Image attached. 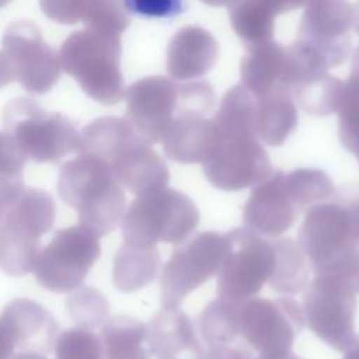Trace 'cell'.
Wrapping results in <instances>:
<instances>
[{
  "instance_id": "cell-7",
  "label": "cell",
  "mask_w": 359,
  "mask_h": 359,
  "mask_svg": "<svg viewBox=\"0 0 359 359\" xmlns=\"http://www.w3.org/2000/svg\"><path fill=\"white\" fill-rule=\"evenodd\" d=\"M3 123L22 154L36 163H53L79 149L80 132L74 122L46 111L32 98L18 97L7 102Z\"/></svg>"
},
{
  "instance_id": "cell-5",
  "label": "cell",
  "mask_w": 359,
  "mask_h": 359,
  "mask_svg": "<svg viewBox=\"0 0 359 359\" xmlns=\"http://www.w3.org/2000/svg\"><path fill=\"white\" fill-rule=\"evenodd\" d=\"M297 244L314 273L355 276L359 243L353 237L349 212L342 201L334 198L309 208L299 229Z\"/></svg>"
},
{
  "instance_id": "cell-13",
  "label": "cell",
  "mask_w": 359,
  "mask_h": 359,
  "mask_svg": "<svg viewBox=\"0 0 359 359\" xmlns=\"http://www.w3.org/2000/svg\"><path fill=\"white\" fill-rule=\"evenodd\" d=\"M4 53L14 81L34 95H43L57 83L62 65L59 53L45 42L35 22L20 20L10 24L1 38Z\"/></svg>"
},
{
  "instance_id": "cell-31",
  "label": "cell",
  "mask_w": 359,
  "mask_h": 359,
  "mask_svg": "<svg viewBox=\"0 0 359 359\" xmlns=\"http://www.w3.org/2000/svg\"><path fill=\"white\" fill-rule=\"evenodd\" d=\"M344 352H345L344 359H359V334H356L353 342Z\"/></svg>"
},
{
  "instance_id": "cell-2",
  "label": "cell",
  "mask_w": 359,
  "mask_h": 359,
  "mask_svg": "<svg viewBox=\"0 0 359 359\" xmlns=\"http://www.w3.org/2000/svg\"><path fill=\"white\" fill-rule=\"evenodd\" d=\"M57 192L77 212L80 226L98 238L114 231L126 210L123 188L109 165L95 156L79 154L66 161L59 171Z\"/></svg>"
},
{
  "instance_id": "cell-20",
  "label": "cell",
  "mask_w": 359,
  "mask_h": 359,
  "mask_svg": "<svg viewBox=\"0 0 359 359\" xmlns=\"http://www.w3.org/2000/svg\"><path fill=\"white\" fill-rule=\"evenodd\" d=\"M100 338L104 359H150L144 348L146 324L129 316L108 317L101 325Z\"/></svg>"
},
{
  "instance_id": "cell-30",
  "label": "cell",
  "mask_w": 359,
  "mask_h": 359,
  "mask_svg": "<svg viewBox=\"0 0 359 359\" xmlns=\"http://www.w3.org/2000/svg\"><path fill=\"white\" fill-rule=\"evenodd\" d=\"M13 81H14V76H13L11 67H10L4 53L0 50V88Z\"/></svg>"
},
{
  "instance_id": "cell-29",
  "label": "cell",
  "mask_w": 359,
  "mask_h": 359,
  "mask_svg": "<svg viewBox=\"0 0 359 359\" xmlns=\"http://www.w3.org/2000/svg\"><path fill=\"white\" fill-rule=\"evenodd\" d=\"M15 344L6 330V327L0 323V359H10L15 353Z\"/></svg>"
},
{
  "instance_id": "cell-22",
  "label": "cell",
  "mask_w": 359,
  "mask_h": 359,
  "mask_svg": "<svg viewBox=\"0 0 359 359\" xmlns=\"http://www.w3.org/2000/svg\"><path fill=\"white\" fill-rule=\"evenodd\" d=\"M238 307L226 299L208 303L198 316V331L208 346L229 345L238 335Z\"/></svg>"
},
{
  "instance_id": "cell-21",
  "label": "cell",
  "mask_w": 359,
  "mask_h": 359,
  "mask_svg": "<svg viewBox=\"0 0 359 359\" xmlns=\"http://www.w3.org/2000/svg\"><path fill=\"white\" fill-rule=\"evenodd\" d=\"M275 269L269 286L276 293L297 294L309 283L310 264L297 241L290 237H273Z\"/></svg>"
},
{
  "instance_id": "cell-16",
  "label": "cell",
  "mask_w": 359,
  "mask_h": 359,
  "mask_svg": "<svg viewBox=\"0 0 359 359\" xmlns=\"http://www.w3.org/2000/svg\"><path fill=\"white\" fill-rule=\"evenodd\" d=\"M146 344L157 359H203L196 327L178 307H163L146 325Z\"/></svg>"
},
{
  "instance_id": "cell-32",
  "label": "cell",
  "mask_w": 359,
  "mask_h": 359,
  "mask_svg": "<svg viewBox=\"0 0 359 359\" xmlns=\"http://www.w3.org/2000/svg\"><path fill=\"white\" fill-rule=\"evenodd\" d=\"M10 359H48V358L43 353H39V352L20 351V352H15Z\"/></svg>"
},
{
  "instance_id": "cell-35",
  "label": "cell",
  "mask_w": 359,
  "mask_h": 359,
  "mask_svg": "<svg viewBox=\"0 0 359 359\" xmlns=\"http://www.w3.org/2000/svg\"><path fill=\"white\" fill-rule=\"evenodd\" d=\"M11 0H0V7H4L6 4H8Z\"/></svg>"
},
{
  "instance_id": "cell-8",
  "label": "cell",
  "mask_w": 359,
  "mask_h": 359,
  "mask_svg": "<svg viewBox=\"0 0 359 359\" xmlns=\"http://www.w3.org/2000/svg\"><path fill=\"white\" fill-rule=\"evenodd\" d=\"M356 293L353 276L338 272L314 273L304 289V323L338 352L346 351L356 337Z\"/></svg>"
},
{
  "instance_id": "cell-26",
  "label": "cell",
  "mask_w": 359,
  "mask_h": 359,
  "mask_svg": "<svg viewBox=\"0 0 359 359\" xmlns=\"http://www.w3.org/2000/svg\"><path fill=\"white\" fill-rule=\"evenodd\" d=\"M125 10L143 18H174L184 8V0H122Z\"/></svg>"
},
{
  "instance_id": "cell-33",
  "label": "cell",
  "mask_w": 359,
  "mask_h": 359,
  "mask_svg": "<svg viewBox=\"0 0 359 359\" xmlns=\"http://www.w3.org/2000/svg\"><path fill=\"white\" fill-rule=\"evenodd\" d=\"M257 359H302V358L296 356V355L290 351V352L283 353V355H279V356H273V358H261V356H258Z\"/></svg>"
},
{
  "instance_id": "cell-27",
  "label": "cell",
  "mask_w": 359,
  "mask_h": 359,
  "mask_svg": "<svg viewBox=\"0 0 359 359\" xmlns=\"http://www.w3.org/2000/svg\"><path fill=\"white\" fill-rule=\"evenodd\" d=\"M203 359H251L245 352L230 345L209 346Z\"/></svg>"
},
{
  "instance_id": "cell-28",
  "label": "cell",
  "mask_w": 359,
  "mask_h": 359,
  "mask_svg": "<svg viewBox=\"0 0 359 359\" xmlns=\"http://www.w3.org/2000/svg\"><path fill=\"white\" fill-rule=\"evenodd\" d=\"M349 212V217H351V226H352V231H353V237L355 240L359 243V195H353L351 198H346L342 201Z\"/></svg>"
},
{
  "instance_id": "cell-24",
  "label": "cell",
  "mask_w": 359,
  "mask_h": 359,
  "mask_svg": "<svg viewBox=\"0 0 359 359\" xmlns=\"http://www.w3.org/2000/svg\"><path fill=\"white\" fill-rule=\"evenodd\" d=\"M53 348L56 359H104L101 338L90 328L76 327L62 331Z\"/></svg>"
},
{
  "instance_id": "cell-15",
  "label": "cell",
  "mask_w": 359,
  "mask_h": 359,
  "mask_svg": "<svg viewBox=\"0 0 359 359\" xmlns=\"http://www.w3.org/2000/svg\"><path fill=\"white\" fill-rule=\"evenodd\" d=\"M299 213L285 188V174L273 171L252 188L243 208V220L248 229L273 238L287 231Z\"/></svg>"
},
{
  "instance_id": "cell-4",
  "label": "cell",
  "mask_w": 359,
  "mask_h": 359,
  "mask_svg": "<svg viewBox=\"0 0 359 359\" xmlns=\"http://www.w3.org/2000/svg\"><path fill=\"white\" fill-rule=\"evenodd\" d=\"M119 38L97 29L72 32L62 43V70L94 101L112 105L122 97Z\"/></svg>"
},
{
  "instance_id": "cell-17",
  "label": "cell",
  "mask_w": 359,
  "mask_h": 359,
  "mask_svg": "<svg viewBox=\"0 0 359 359\" xmlns=\"http://www.w3.org/2000/svg\"><path fill=\"white\" fill-rule=\"evenodd\" d=\"M0 323L11 335L18 351L49 353L53 349L57 324L48 310L29 299H15L10 302L1 316Z\"/></svg>"
},
{
  "instance_id": "cell-19",
  "label": "cell",
  "mask_w": 359,
  "mask_h": 359,
  "mask_svg": "<svg viewBox=\"0 0 359 359\" xmlns=\"http://www.w3.org/2000/svg\"><path fill=\"white\" fill-rule=\"evenodd\" d=\"M161 268V257L157 245L142 247L125 243L114 258L112 280L121 292H136L151 283Z\"/></svg>"
},
{
  "instance_id": "cell-9",
  "label": "cell",
  "mask_w": 359,
  "mask_h": 359,
  "mask_svg": "<svg viewBox=\"0 0 359 359\" xmlns=\"http://www.w3.org/2000/svg\"><path fill=\"white\" fill-rule=\"evenodd\" d=\"M230 247L217 271V294L243 303L269 283L275 269L273 238L261 236L247 226L227 231Z\"/></svg>"
},
{
  "instance_id": "cell-14",
  "label": "cell",
  "mask_w": 359,
  "mask_h": 359,
  "mask_svg": "<svg viewBox=\"0 0 359 359\" xmlns=\"http://www.w3.org/2000/svg\"><path fill=\"white\" fill-rule=\"evenodd\" d=\"M206 180L222 191H240L266 180L272 165L261 147L244 140H234L212 150L203 161Z\"/></svg>"
},
{
  "instance_id": "cell-12",
  "label": "cell",
  "mask_w": 359,
  "mask_h": 359,
  "mask_svg": "<svg viewBox=\"0 0 359 359\" xmlns=\"http://www.w3.org/2000/svg\"><path fill=\"white\" fill-rule=\"evenodd\" d=\"M304 327L300 304L292 297H251L238 307V335L261 358H273L292 351Z\"/></svg>"
},
{
  "instance_id": "cell-3",
  "label": "cell",
  "mask_w": 359,
  "mask_h": 359,
  "mask_svg": "<svg viewBox=\"0 0 359 359\" xmlns=\"http://www.w3.org/2000/svg\"><path fill=\"white\" fill-rule=\"evenodd\" d=\"M199 210L181 191L164 187L136 195L121 220L125 243L151 247L180 244L196 229Z\"/></svg>"
},
{
  "instance_id": "cell-6",
  "label": "cell",
  "mask_w": 359,
  "mask_h": 359,
  "mask_svg": "<svg viewBox=\"0 0 359 359\" xmlns=\"http://www.w3.org/2000/svg\"><path fill=\"white\" fill-rule=\"evenodd\" d=\"M56 206L49 192L24 188L0 219V269L10 276L32 271L41 237L55 223Z\"/></svg>"
},
{
  "instance_id": "cell-23",
  "label": "cell",
  "mask_w": 359,
  "mask_h": 359,
  "mask_svg": "<svg viewBox=\"0 0 359 359\" xmlns=\"http://www.w3.org/2000/svg\"><path fill=\"white\" fill-rule=\"evenodd\" d=\"M285 188L300 213L338 196L331 178L324 171L313 168H299L285 174Z\"/></svg>"
},
{
  "instance_id": "cell-25",
  "label": "cell",
  "mask_w": 359,
  "mask_h": 359,
  "mask_svg": "<svg viewBox=\"0 0 359 359\" xmlns=\"http://www.w3.org/2000/svg\"><path fill=\"white\" fill-rule=\"evenodd\" d=\"M67 310L79 327L95 328L101 327L108 316V303L105 297L93 287L77 290L66 302Z\"/></svg>"
},
{
  "instance_id": "cell-34",
  "label": "cell",
  "mask_w": 359,
  "mask_h": 359,
  "mask_svg": "<svg viewBox=\"0 0 359 359\" xmlns=\"http://www.w3.org/2000/svg\"><path fill=\"white\" fill-rule=\"evenodd\" d=\"M353 282H355L356 292L359 293V264H358V268H356V272H355V276H353Z\"/></svg>"
},
{
  "instance_id": "cell-1",
  "label": "cell",
  "mask_w": 359,
  "mask_h": 359,
  "mask_svg": "<svg viewBox=\"0 0 359 359\" xmlns=\"http://www.w3.org/2000/svg\"><path fill=\"white\" fill-rule=\"evenodd\" d=\"M77 153L104 160L119 185L136 195L164 188L170 181L164 161L121 118L104 116L86 125Z\"/></svg>"
},
{
  "instance_id": "cell-18",
  "label": "cell",
  "mask_w": 359,
  "mask_h": 359,
  "mask_svg": "<svg viewBox=\"0 0 359 359\" xmlns=\"http://www.w3.org/2000/svg\"><path fill=\"white\" fill-rule=\"evenodd\" d=\"M39 6L57 24L83 22L86 28L116 35L128 24L119 0H39Z\"/></svg>"
},
{
  "instance_id": "cell-11",
  "label": "cell",
  "mask_w": 359,
  "mask_h": 359,
  "mask_svg": "<svg viewBox=\"0 0 359 359\" xmlns=\"http://www.w3.org/2000/svg\"><path fill=\"white\" fill-rule=\"evenodd\" d=\"M100 255L98 237L80 224L70 226L57 230L39 250L32 272L46 290L67 293L81 286Z\"/></svg>"
},
{
  "instance_id": "cell-10",
  "label": "cell",
  "mask_w": 359,
  "mask_h": 359,
  "mask_svg": "<svg viewBox=\"0 0 359 359\" xmlns=\"http://www.w3.org/2000/svg\"><path fill=\"white\" fill-rule=\"evenodd\" d=\"M230 247L227 233L202 231L177 244L163 266L160 300L163 307H178L184 299L217 273Z\"/></svg>"
}]
</instances>
